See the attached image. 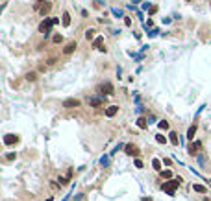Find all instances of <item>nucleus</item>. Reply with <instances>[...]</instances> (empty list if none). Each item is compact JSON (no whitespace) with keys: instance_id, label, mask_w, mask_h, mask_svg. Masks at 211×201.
Segmentation results:
<instances>
[{"instance_id":"20","label":"nucleus","mask_w":211,"mask_h":201,"mask_svg":"<svg viewBox=\"0 0 211 201\" xmlns=\"http://www.w3.org/2000/svg\"><path fill=\"white\" fill-rule=\"evenodd\" d=\"M95 33H96L95 30H87V31H85V39H87V41H91V39L95 37Z\"/></svg>"},{"instance_id":"1","label":"nucleus","mask_w":211,"mask_h":201,"mask_svg":"<svg viewBox=\"0 0 211 201\" xmlns=\"http://www.w3.org/2000/svg\"><path fill=\"white\" fill-rule=\"evenodd\" d=\"M182 177H174V179L172 181H169V183H163V190H165L167 192V194H169V196H174V190H176V188H178L180 186V184H182Z\"/></svg>"},{"instance_id":"4","label":"nucleus","mask_w":211,"mask_h":201,"mask_svg":"<svg viewBox=\"0 0 211 201\" xmlns=\"http://www.w3.org/2000/svg\"><path fill=\"white\" fill-rule=\"evenodd\" d=\"M19 142V135H13V133H9V135L4 137V144L11 146V144H17Z\"/></svg>"},{"instance_id":"21","label":"nucleus","mask_w":211,"mask_h":201,"mask_svg":"<svg viewBox=\"0 0 211 201\" xmlns=\"http://www.w3.org/2000/svg\"><path fill=\"white\" fill-rule=\"evenodd\" d=\"M156 142H158V144H165V142H167V137H163V135H156Z\"/></svg>"},{"instance_id":"24","label":"nucleus","mask_w":211,"mask_h":201,"mask_svg":"<svg viewBox=\"0 0 211 201\" xmlns=\"http://www.w3.org/2000/svg\"><path fill=\"white\" fill-rule=\"evenodd\" d=\"M52 41L57 44V42H61V41H63V37H61V35H54V39H52Z\"/></svg>"},{"instance_id":"30","label":"nucleus","mask_w":211,"mask_h":201,"mask_svg":"<svg viewBox=\"0 0 211 201\" xmlns=\"http://www.w3.org/2000/svg\"><path fill=\"white\" fill-rule=\"evenodd\" d=\"M39 2H41V4H43V2H46V0H39Z\"/></svg>"},{"instance_id":"5","label":"nucleus","mask_w":211,"mask_h":201,"mask_svg":"<svg viewBox=\"0 0 211 201\" xmlns=\"http://www.w3.org/2000/svg\"><path fill=\"white\" fill-rule=\"evenodd\" d=\"M50 9H52V4H50V2H43L41 6H39V13H41L43 17H45V15H48Z\"/></svg>"},{"instance_id":"10","label":"nucleus","mask_w":211,"mask_h":201,"mask_svg":"<svg viewBox=\"0 0 211 201\" xmlns=\"http://www.w3.org/2000/svg\"><path fill=\"white\" fill-rule=\"evenodd\" d=\"M102 103H104V98H91L89 100V105H93V107H98Z\"/></svg>"},{"instance_id":"14","label":"nucleus","mask_w":211,"mask_h":201,"mask_svg":"<svg viewBox=\"0 0 211 201\" xmlns=\"http://www.w3.org/2000/svg\"><path fill=\"white\" fill-rule=\"evenodd\" d=\"M194 133H196V124H193V125L189 127V131H187V139H191V140H193Z\"/></svg>"},{"instance_id":"25","label":"nucleus","mask_w":211,"mask_h":201,"mask_svg":"<svg viewBox=\"0 0 211 201\" xmlns=\"http://www.w3.org/2000/svg\"><path fill=\"white\" fill-rule=\"evenodd\" d=\"M156 11H158V6H150V7H148V13H150V15H154Z\"/></svg>"},{"instance_id":"31","label":"nucleus","mask_w":211,"mask_h":201,"mask_svg":"<svg viewBox=\"0 0 211 201\" xmlns=\"http://www.w3.org/2000/svg\"><path fill=\"white\" fill-rule=\"evenodd\" d=\"M46 201H52V198H48V199H46Z\"/></svg>"},{"instance_id":"7","label":"nucleus","mask_w":211,"mask_h":201,"mask_svg":"<svg viewBox=\"0 0 211 201\" xmlns=\"http://www.w3.org/2000/svg\"><path fill=\"white\" fill-rule=\"evenodd\" d=\"M93 48H96V50L102 52L104 50V37H96L95 41H93Z\"/></svg>"},{"instance_id":"27","label":"nucleus","mask_w":211,"mask_h":201,"mask_svg":"<svg viewBox=\"0 0 211 201\" xmlns=\"http://www.w3.org/2000/svg\"><path fill=\"white\" fill-rule=\"evenodd\" d=\"M15 157H17V155H15V153H7V155H6V159H7V161H13Z\"/></svg>"},{"instance_id":"8","label":"nucleus","mask_w":211,"mask_h":201,"mask_svg":"<svg viewBox=\"0 0 211 201\" xmlns=\"http://www.w3.org/2000/svg\"><path fill=\"white\" fill-rule=\"evenodd\" d=\"M200 148H202V144H200V142H194V144H191V146H189V149H187V151H189V155H196Z\"/></svg>"},{"instance_id":"17","label":"nucleus","mask_w":211,"mask_h":201,"mask_svg":"<svg viewBox=\"0 0 211 201\" xmlns=\"http://www.w3.org/2000/svg\"><path fill=\"white\" fill-rule=\"evenodd\" d=\"M193 190L194 192H200V194H206V192H208V190H206V186H202V184H193Z\"/></svg>"},{"instance_id":"6","label":"nucleus","mask_w":211,"mask_h":201,"mask_svg":"<svg viewBox=\"0 0 211 201\" xmlns=\"http://www.w3.org/2000/svg\"><path fill=\"white\" fill-rule=\"evenodd\" d=\"M78 105H80V100H76V98H69V100H65V101H63V107H67V109L78 107Z\"/></svg>"},{"instance_id":"29","label":"nucleus","mask_w":211,"mask_h":201,"mask_svg":"<svg viewBox=\"0 0 211 201\" xmlns=\"http://www.w3.org/2000/svg\"><path fill=\"white\" fill-rule=\"evenodd\" d=\"M143 201H152V199L150 198H143Z\"/></svg>"},{"instance_id":"28","label":"nucleus","mask_w":211,"mask_h":201,"mask_svg":"<svg viewBox=\"0 0 211 201\" xmlns=\"http://www.w3.org/2000/svg\"><path fill=\"white\" fill-rule=\"evenodd\" d=\"M100 163H102V164H104V166H106V164H108V163H109V161H108V157H102V161H100Z\"/></svg>"},{"instance_id":"19","label":"nucleus","mask_w":211,"mask_h":201,"mask_svg":"<svg viewBox=\"0 0 211 201\" xmlns=\"http://www.w3.org/2000/svg\"><path fill=\"white\" fill-rule=\"evenodd\" d=\"M152 166H154L156 170L161 172V161H159V159H154V161H152Z\"/></svg>"},{"instance_id":"15","label":"nucleus","mask_w":211,"mask_h":201,"mask_svg":"<svg viewBox=\"0 0 211 201\" xmlns=\"http://www.w3.org/2000/svg\"><path fill=\"white\" fill-rule=\"evenodd\" d=\"M137 125H139L141 129H146V125H148L146 118H143V116H141V118H137Z\"/></svg>"},{"instance_id":"23","label":"nucleus","mask_w":211,"mask_h":201,"mask_svg":"<svg viewBox=\"0 0 211 201\" xmlns=\"http://www.w3.org/2000/svg\"><path fill=\"white\" fill-rule=\"evenodd\" d=\"M158 125H159V129H169V122H167V120H161Z\"/></svg>"},{"instance_id":"3","label":"nucleus","mask_w":211,"mask_h":201,"mask_svg":"<svg viewBox=\"0 0 211 201\" xmlns=\"http://www.w3.org/2000/svg\"><path fill=\"white\" fill-rule=\"evenodd\" d=\"M124 149H126V153L130 157H137L139 155V148L135 144H126V148H124Z\"/></svg>"},{"instance_id":"22","label":"nucleus","mask_w":211,"mask_h":201,"mask_svg":"<svg viewBox=\"0 0 211 201\" xmlns=\"http://www.w3.org/2000/svg\"><path fill=\"white\" fill-rule=\"evenodd\" d=\"M26 80H28V81H35V80H37V74H35V72H28V74H26Z\"/></svg>"},{"instance_id":"13","label":"nucleus","mask_w":211,"mask_h":201,"mask_svg":"<svg viewBox=\"0 0 211 201\" xmlns=\"http://www.w3.org/2000/svg\"><path fill=\"white\" fill-rule=\"evenodd\" d=\"M61 24H63V26H70V15H69V11H65V13H63V17H61Z\"/></svg>"},{"instance_id":"26","label":"nucleus","mask_w":211,"mask_h":201,"mask_svg":"<svg viewBox=\"0 0 211 201\" xmlns=\"http://www.w3.org/2000/svg\"><path fill=\"white\" fill-rule=\"evenodd\" d=\"M143 166H144V164H143V161H139V159L135 161V168H139V170H141V168H143Z\"/></svg>"},{"instance_id":"12","label":"nucleus","mask_w":211,"mask_h":201,"mask_svg":"<svg viewBox=\"0 0 211 201\" xmlns=\"http://www.w3.org/2000/svg\"><path fill=\"white\" fill-rule=\"evenodd\" d=\"M74 50H76V42L72 41V42H69V44L65 46V50H63V52H65V54H67V56H69V54H72V52H74Z\"/></svg>"},{"instance_id":"2","label":"nucleus","mask_w":211,"mask_h":201,"mask_svg":"<svg viewBox=\"0 0 211 201\" xmlns=\"http://www.w3.org/2000/svg\"><path fill=\"white\" fill-rule=\"evenodd\" d=\"M52 26H54V19H45V21L39 24V31L46 35V33H50V28H52Z\"/></svg>"},{"instance_id":"11","label":"nucleus","mask_w":211,"mask_h":201,"mask_svg":"<svg viewBox=\"0 0 211 201\" xmlns=\"http://www.w3.org/2000/svg\"><path fill=\"white\" fill-rule=\"evenodd\" d=\"M100 90L106 92V94H113V85L111 83H104L102 87H100Z\"/></svg>"},{"instance_id":"16","label":"nucleus","mask_w":211,"mask_h":201,"mask_svg":"<svg viewBox=\"0 0 211 201\" xmlns=\"http://www.w3.org/2000/svg\"><path fill=\"white\" fill-rule=\"evenodd\" d=\"M169 140H170V142H172L174 146H178V133L170 131V135H169Z\"/></svg>"},{"instance_id":"32","label":"nucleus","mask_w":211,"mask_h":201,"mask_svg":"<svg viewBox=\"0 0 211 201\" xmlns=\"http://www.w3.org/2000/svg\"><path fill=\"white\" fill-rule=\"evenodd\" d=\"M204 201H208V198H206V199H204Z\"/></svg>"},{"instance_id":"9","label":"nucleus","mask_w":211,"mask_h":201,"mask_svg":"<svg viewBox=\"0 0 211 201\" xmlns=\"http://www.w3.org/2000/svg\"><path fill=\"white\" fill-rule=\"evenodd\" d=\"M117 111H119V107H117V105H109V107L106 109V116H109V118L115 116V115H117Z\"/></svg>"},{"instance_id":"18","label":"nucleus","mask_w":211,"mask_h":201,"mask_svg":"<svg viewBox=\"0 0 211 201\" xmlns=\"http://www.w3.org/2000/svg\"><path fill=\"white\" fill-rule=\"evenodd\" d=\"M161 177L163 179H170V177H172V172L170 170H161Z\"/></svg>"}]
</instances>
